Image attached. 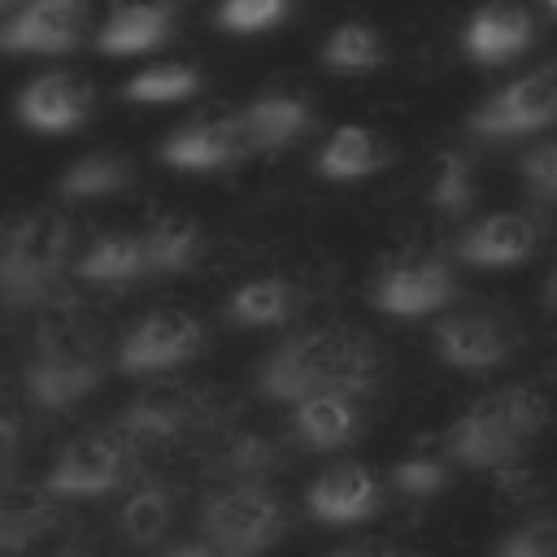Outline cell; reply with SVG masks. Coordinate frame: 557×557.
Returning <instances> with one entry per match:
<instances>
[{
  "instance_id": "obj_30",
  "label": "cell",
  "mask_w": 557,
  "mask_h": 557,
  "mask_svg": "<svg viewBox=\"0 0 557 557\" xmlns=\"http://www.w3.org/2000/svg\"><path fill=\"white\" fill-rule=\"evenodd\" d=\"M387 61V44L370 22H339L322 44V65L335 74H366Z\"/></svg>"
},
{
  "instance_id": "obj_13",
  "label": "cell",
  "mask_w": 557,
  "mask_h": 557,
  "mask_svg": "<svg viewBox=\"0 0 557 557\" xmlns=\"http://www.w3.org/2000/svg\"><path fill=\"white\" fill-rule=\"evenodd\" d=\"M531 39H535V22L513 0H492V4L474 9V17L461 30V48L479 65H505V61L522 57L531 48Z\"/></svg>"
},
{
  "instance_id": "obj_15",
  "label": "cell",
  "mask_w": 557,
  "mask_h": 557,
  "mask_svg": "<svg viewBox=\"0 0 557 557\" xmlns=\"http://www.w3.org/2000/svg\"><path fill=\"white\" fill-rule=\"evenodd\" d=\"M540 244V226L531 213H487L474 226L461 231V239L453 244V252L470 265L483 270H500V265H518L535 252Z\"/></svg>"
},
{
  "instance_id": "obj_21",
  "label": "cell",
  "mask_w": 557,
  "mask_h": 557,
  "mask_svg": "<svg viewBox=\"0 0 557 557\" xmlns=\"http://www.w3.org/2000/svg\"><path fill=\"white\" fill-rule=\"evenodd\" d=\"M104 379L100 361H57V357H30L22 370V387L35 409H74L83 396H91Z\"/></svg>"
},
{
  "instance_id": "obj_4",
  "label": "cell",
  "mask_w": 557,
  "mask_h": 557,
  "mask_svg": "<svg viewBox=\"0 0 557 557\" xmlns=\"http://www.w3.org/2000/svg\"><path fill=\"white\" fill-rule=\"evenodd\" d=\"M287 531L283 500L265 483L218 487L200 505V535L218 557H261Z\"/></svg>"
},
{
  "instance_id": "obj_17",
  "label": "cell",
  "mask_w": 557,
  "mask_h": 557,
  "mask_svg": "<svg viewBox=\"0 0 557 557\" xmlns=\"http://www.w3.org/2000/svg\"><path fill=\"white\" fill-rule=\"evenodd\" d=\"M174 30V0H126L113 4L104 26L96 30V48L109 57H135L152 52Z\"/></svg>"
},
{
  "instance_id": "obj_42",
  "label": "cell",
  "mask_w": 557,
  "mask_h": 557,
  "mask_svg": "<svg viewBox=\"0 0 557 557\" xmlns=\"http://www.w3.org/2000/svg\"><path fill=\"white\" fill-rule=\"evenodd\" d=\"M57 557H91V548H78V544H70V548H61Z\"/></svg>"
},
{
  "instance_id": "obj_24",
  "label": "cell",
  "mask_w": 557,
  "mask_h": 557,
  "mask_svg": "<svg viewBox=\"0 0 557 557\" xmlns=\"http://www.w3.org/2000/svg\"><path fill=\"white\" fill-rule=\"evenodd\" d=\"M144 261H148V274H187L196 261H200V226L183 213H161L152 218L144 231Z\"/></svg>"
},
{
  "instance_id": "obj_23",
  "label": "cell",
  "mask_w": 557,
  "mask_h": 557,
  "mask_svg": "<svg viewBox=\"0 0 557 557\" xmlns=\"http://www.w3.org/2000/svg\"><path fill=\"white\" fill-rule=\"evenodd\" d=\"M74 274L91 287H131L139 278H148V261H144V239L139 231H104L74 265Z\"/></svg>"
},
{
  "instance_id": "obj_2",
  "label": "cell",
  "mask_w": 557,
  "mask_h": 557,
  "mask_svg": "<svg viewBox=\"0 0 557 557\" xmlns=\"http://www.w3.org/2000/svg\"><path fill=\"white\" fill-rule=\"evenodd\" d=\"M548 422V400L527 387H496L479 396L448 431H444V457L466 470H509L522 461V453L535 444V435Z\"/></svg>"
},
{
  "instance_id": "obj_27",
  "label": "cell",
  "mask_w": 557,
  "mask_h": 557,
  "mask_svg": "<svg viewBox=\"0 0 557 557\" xmlns=\"http://www.w3.org/2000/svg\"><path fill=\"white\" fill-rule=\"evenodd\" d=\"M57 518L52 496H44L39 487H0V553H17L26 544H35Z\"/></svg>"
},
{
  "instance_id": "obj_41",
  "label": "cell",
  "mask_w": 557,
  "mask_h": 557,
  "mask_svg": "<svg viewBox=\"0 0 557 557\" xmlns=\"http://www.w3.org/2000/svg\"><path fill=\"white\" fill-rule=\"evenodd\" d=\"M22 4H44V9H70V13H83V0H22Z\"/></svg>"
},
{
  "instance_id": "obj_43",
  "label": "cell",
  "mask_w": 557,
  "mask_h": 557,
  "mask_svg": "<svg viewBox=\"0 0 557 557\" xmlns=\"http://www.w3.org/2000/svg\"><path fill=\"white\" fill-rule=\"evenodd\" d=\"M4 392H9V374H4V366H0V400H4Z\"/></svg>"
},
{
  "instance_id": "obj_5",
  "label": "cell",
  "mask_w": 557,
  "mask_h": 557,
  "mask_svg": "<svg viewBox=\"0 0 557 557\" xmlns=\"http://www.w3.org/2000/svg\"><path fill=\"white\" fill-rule=\"evenodd\" d=\"M553 122H557V61H544V65L518 74L513 83L492 91L466 117L470 135H479V139H518V135H535Z\"/></svg>"
},
{
  "instance_id": "obj_44",
  "label": "cell",
  "mask_w": 557,
  "mask_h": 557,
  "mask_svg": "<svg viewBox=\"0 0 557 557\" xmlns=\"http://www.w3.org/2000/svg\"><path fill=\"white\" fill-rule=\"evenodd\" d=\"M544 9H548V13H553V17H557V0H544Z\"/></svg>"
},
{
  "instance_id": "obj_28",
  "label": "cell",
  "mask_w": 557,
  "mask_h": 557,
  "mask_svg": "<svg viewBox=\"0 0 557 557\" xmlns=\"http://www.w3.org/2000/svg\"><path fill=\"white\" fill-rule=\"evenodd\" d=\"M296 305H300V292L287 278H252L231 292L226 318L235 326H278L296 313Z\"/></svg>"
},
{
  "instance_id": "obj_12",
  "label": "cell",
  "mask_w": 557,
  "mask_h": 557,
  "mask_svg": "<svg viewBox=\"0 0 557 557\" xmlns=\"http://www.w3.org/2000/svg\"><path fill=\"white\" fill-rule=\"evenodd\" d=\"M305 509L326 527H352L383 509V483L361 461H339L309 483Z\"/></svg>"
},
{
  "instance_id": "obj_40",
  "label": "cell",
  "mask_w": 557,
  "mask_h": 557,
  "mask_svg": "<svg viewBox=\"0 0 557 557\" xmlns=\"http://www.w3.org/2000/svg\"><path fill=\"white\" fill-rule=\"evenodd\" d=\"M544 305L557 313V261H553V270H548V278H544Z\"/></svg>"
},
{
  "instance_id": "obj_31",
  "label": "cell",
  "mask_w": 557,
  "mask_h": 557,
  "mask_svg": "<svg viewBox=\"0 0 557 557\" xmlns=\"http://www.w3.org/2000/svg\"><path fill=\"white\" fill-rule=\"evenodd\" d=\"M196 91H200V70L187 61H157L122 87V96L135 104H178L191 100Z\"/></svg>"
},
{
  "instance_id": "obj_33",
  "label": "cell",
  "mask_w": 557,
  "mask_h": 557,
  "mask_svg": "<svg viewBox=\"0 0 557 557\" xmlns=\"http://www.w3.org/2000/svg\"><path fill=\"white\" fill-rule=\"evenodd\" d=\"M387 483L405 500H431L453 483V461L444 453H409L392 466Z\"/></svg>"
},
{
  "instance_id": "obj_9",
  "label": "cell",
  "mask_w": 557,
  "mask_h": 557,
  "mask_svg": "<svg viewBox=\"0 0 557 557\" xmlns=\"http://www.w3.org/2000/svg\"><path fill=\"white\" fill-rule=\"evenodd\" d=\"M200 344H205V326H200L196 313H187V309H152L126 331V339L117 348V370L157 374V370L191 361L200 352Z\"/></svg>"
},
{
  "instance_id": "obj_7",
  "label": "cell",
  "mask_w": 557,
  "mask_h": 557,
  "mask_svg": "<svg viewBox=\"0 0 557 557\" xmlns=\"http://www.w3.org/2000/svg\"><path fill=\"white\" fill-rule=\"evenodd\" d=\"M209 418V396L200 387L187 383H148L117 418V435L139 453V448H157V444H174L187 431H196Z\"/></svg>"
},
{
  "instance_id": "obj_8",
  "label": "cell",
  "mask_w": 557,
  "mask_h": 557,
  "mask_svg": "<svg viewBox=\"0 0 557 557\" xmlns=\"http://www.w3.org/2000/svg\"><path fill=\"white\" fill-rule=\"evenodd\" d=\"M453 296H457V270L448 257L431 252V257H405L387 265L374 278L370 305L392 318H426V313H440Z\"/></svg>"
},
{
  "instance_id": "obj_38",
  "label": "cell",
  "mask_w": 557,
  "mask_h": 557,
  "mask_svg": "<svg viewBox=\"0 0 557 557\" xmlns=\"http://www.w3.org/2000/svg\"><path fill=\"white\" fill-rule=\"evenodd\" d=\"M326 557H409V553L396 548V544H387V540H352L344 548H331Z\"/></svg>"
},
{
  "instance_id": "obj_37",
  "label": "cell",
  "mask_w": 557,
  "mask_h": 557,
  "mask_svg": "<svg viewBox=\"0 0 557 557\" xmlns=\"http://www.w3.org/2000/svg\"><path fill=\"white\" fill-rule=\"evenodd\" d=\"M17 457H22V422L13 413H0V487L13 483Z\"/></svg>"
},
{
  "instance_id": "obj_22",
  "label": "cell",
  "mask_w": 557,
  "mask_h": 557,
  "mask_svg": "<svg viewBox=\"0 0 557 557\" xmlns=\"http://www.w3.org/2000/svg\"><path fill=\"white\" fill-rule=\"evenodd\" d=\"M392 161L387 144L379 131L370 126H335L326 135V144L318 148V174L331 183H357L370 178L374 170H383Z\"/></svg>"
},
{
  "instance_id": "obj_39",
  "label": "cell",
  "mask_w": 557,
  "mask_h": 557,
  "mask_svg": "<svg viewBox=\"0 0 557 557\" xmlns=\"http://www.w3.org/2000/svg\"><path fill=\"white\" fill-rule=\"evenodd\" d=\"M165 557H218L209 544H178V548H170Z\"/></svg>"
},
{
  "instance_id": "obj_32",
  "label": "cell",
  "mask_w": 557,
  "mask_h": 557,
  "mask_svg": "<svg viewBox=\"0 0 557 557\" xmlns=\"http://www.w3.org/2000/svg\"><path fill=\"white\" fill-rule=\"evenodd\" d=\"M479 200V187H474V165L461 148H448L435 165V178H431V209L444 213V218H466Z\"/></svg>"
},
{
  "instance_id": "obj_19",
  "label": "cell",
  "mask_w": 557,
  "mask_h": 557,
  "mask_svg": "<svg viewBox=\"0 0 557 557\" xmlns=\"http://www.w3.org/2000/svg\"><path fill=\"white\" fill-rule=\"evenodd\" d=\"M83 44V13L17 4L0 22V52H70Z\"/></svg>"
},
{
  "instance_id": "obj_20",
  "label": "cell",
  "mask_w": 557,
  "mask_h": 557,
  "mask_svg": "<svg viewBox=\"0 0 557 557\" xmlns=\"http://www.w3.org/2000/svg\"><path fill=\"white\" fill-rule=\"evenodd\" d=\"M292 431L313 453L348 448L361 435V405L352 396H339V392L305 396V400L292 405Z\"/></svg>"
},
{
  "instance_id": "obj_11",
  "label": "cell",
  "mask_w": 557,
  "mask_h": 557,
  "mask_svg": "<svg viewBox=\"0 0 557 557\" xmlns=\"http://www.w3.org/2000/svg\"><path fill=\"white\" fill-rule=\"evenodd\" d=\"M17 117L44 135L74 131L91 117V83L74 70H44L17 91Z\"/></svg>"
},
{
  "instance_id": "obj_34",
  "label": "cell",
  "mask_w": 557,
  "mask_h": 557,
  "mask_svg": "<svg viewBox=\"0 0 557 557\" xmlns=\"http://www.w3.org/2000/svg\"><path fill=\"white\" fill-rule=\"evenodd\" d=\"M292 13V0H218L213 22L231 35H261Z\"/></svg>"
},
{
  "instance_id": "obj_3",
  "label": "cell",
  "mask_w": 557,
  "mask_h": 557,
  "mask_svg": "<svg viewBox=\"0 0 557 557\" xmlns=\"http://www.w3.org/2000/svg\"><path fill=\"white\" fill-rule=\"evenodd\" d=\"M70 257V222L57 209L26 213L13 231H4L0 244V305L4 309H35L52 305V292L61 283Z\"/></svg>"
},
{
  "instance_id": "obj_1",
  "label": "cell",
  "mask_w": 557,
  "mask_h": 557,
  "mask_svg": "<svg viewBox=\"0 0 557 557\" xmlns=\"http://www.w3.org/2000/svg\"><path fill=\"white\" fill-rule=\"evenodd\" d=\"M379 370L370 335L352 326H313L292 339H283L257 370V392L265 400L296 405L305 396L339 392V396H361L370 392Z\"/></svg>"
},
{
  "instance_id": "obj_36",
  "label": "cell",
  "mask_w": 557,
  "mask_h": 557,
  "mask_svg": "<svg viewBox=\"0 0 557 557\" xmlns=\"http://www.w3.org/2000/svg\"><path fill=\"white\" fill-rule=\"evenodd\" d=\"M518 174H522L527 191H531L540 205H557V139H535V144L522 152Z\"/></svg>"
},
{
  "instance_id": "obj_10",
  "label": "cell",
  "mask_w": 557,
  "mask_h": 557,
  "mask_svg": "<svg viewBox=\"0 0 557 557\" xmlns=\"http://www.w3.org/2000/svg\"><path fill=\"white\" fill-rule=\"evenodd\" d=\"M435 352L453 370H496L513 352V326L487 305L453 309L435 322Z\"/></svg>"
},
{
  "instance_id": "obj_6",
  "label": "cell",
  "mask_w": 557,
  "mask_h": 557,
  "mask_svg": "<svg viewBox=\"0 0 557 557\" xmlns=\"http://www.w3.org/2000/svg\"><path fill=\"white\" fill-rule=\"evenodd\" d=\"M131 457L135 448L117 435V431H87V435H74L57 466L44 474L39 492L52 496V500H83V496H104L113 492L126 470H131Z\"/></svg>"
},
{
  "instance_id": "obj_14",
  "label": "cell",
  "mask_w": 557,
  "mask_h": 557,
  "mask_svg": "<svg viewBox=\"0 0 557 557\" xmlns=\"http://www.w3.org/2000/svg\"><path fill=\"white\" fill-rule=\"evenodd\" d=\"M239 152H248V148H244V135H239L235 113L196 117V122H187V126H178V131H170L161 139V161L174 165V170H191V174L222 170Z\"/></svg>"
},
{
  "instance_id": "obj_35",
  "label": "cell",
  "mask_w": 557,
  "mask_h": 557,
  "mask_svg": "<svg viewBox=\"0 0 557 557\" xmlns=\"http://www.w3.org/2000/svg\"><path fill=\"white\" fill-rule=\"evenodd\" d=\"M492 557H557V513H531L500 540Z\"/></svg>"
},
{
  "instance_id": "obj_26",
  "label": "cell",
  "mask_w": 557,
  "mask_h": 557,
  "mask_svg": "<svg viewBox=\"0 0 557 557\" xmlns=\"http://www.w3.org/2000/svg\"><path fill=\"white\" fill-rule=\"evenodd\" d=\"M170 522H174V492L161 479H144L139 487H131V496L117 509V531L135 548L157 544L170 531Z\"/></svg>"
},
{
  "instance_id": "obj_46",
  "label": "cell",
  "mask_w": 557,
  "mask_h": 557,
  "mask_svg": "<svg viewBox=\"0 0 557 557\" xmlns=\"http://www.w3.org/2000/svg\"><path fill=\"white\" fill-rule=\"evenodd\" d=\"M0 244H4V222H0Z\"/></svg>"
},
{
  "instance_id": "obj_18",
  "label": "cell",
  "mask_w": 557,
  "mask_h": 557,
  "mask_svg": "<svg viewBox=\"0 0 557 557\" xmlns=\"http://www.w3.org/2000/svg\"><path fill=\"white\" fill-rule=\"evenodd\" d=\"M235 122H239L244 148H252V152H274V148L296 144V139L309 131L313 109H309L300 96H292V91H265V96L248 100V104L235 113Z\"/></svg>"
},
{
  "instance_id": "obj_25",
  "label": "cell",
  "mask_w": 557,
  "mask_h": 557,
  "mask_svg": "<svg viewBox=\"0 0 557 557\" xmlns=\"http://www.w3.org/2000/svg\"><path fill=\"white\" fill-rule=\"evenodd\" d=\"M57 361H100V331L70 305H48L35 326V352Z\"/></svg>"
},
{
  "instance_id": "obj_16",
  "label": "cell",
  "mask_w": 557,
  "mask_h": 557,
  "mask_svg": "<svg viewBox=\"0 0 557 557\" xmlns=\"http://www.w3.org/2000/svg\"><path fill=\"white\" fill-rule=\"evenodd\" d=\"M205 470L213 479H222V487H235V483H265L270 487V479L283 470V444L265 431L235 426L209 448Z\"/></svg>"
},
{
  "instance_id": "obj_29",
  "label": "cell",
  "mask_w": 557,
  "mask_h": 557,
  "mask_svg": "<svg viewBox=\"0 0 557 557\" xmlns=\"http://www.w3.org/2000/svg\"><path fill=\"white\" fill-rule=\"evenodd\" d=\"M131 178H135L131 157H122V152H87L74 165H65L57 187H61L65 200H96V196H113V191L131 187Z\"/></svg>"
},
{
  "instance_id": "obj_45",
  "label": "cell",
  "mask_w": 557,
  "mask_h": 557,
  "mask_svg": "<svg viewBox=\"0 0 557 557\" xmlns=\"http://www.w3.org/2000/svg\"><path fill=\"white\" fill-rule=\"evenodd\" d=\"M9 4H13V0H0V9H9Z\"/></svg>"
}]
</instances>
